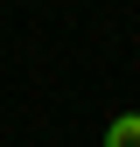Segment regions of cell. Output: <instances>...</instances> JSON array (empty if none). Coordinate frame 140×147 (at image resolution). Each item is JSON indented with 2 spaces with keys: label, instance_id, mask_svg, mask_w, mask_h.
<instances>
[{
  "label": "cell",
  "instance_id": "6da1fadb",
  "mask_svg": "<svg viewBox=\"0 0 140 147\" xmlns=\"http://www.w3.org/2000/svg\"><path fill=\"white\" fill-rule=\"evenodd\" d=\"M105 147H140V112H119V119H105Z\"/></svg>",
  "mask_w": 140,
  "mask_h": 147
}]
</instances>
